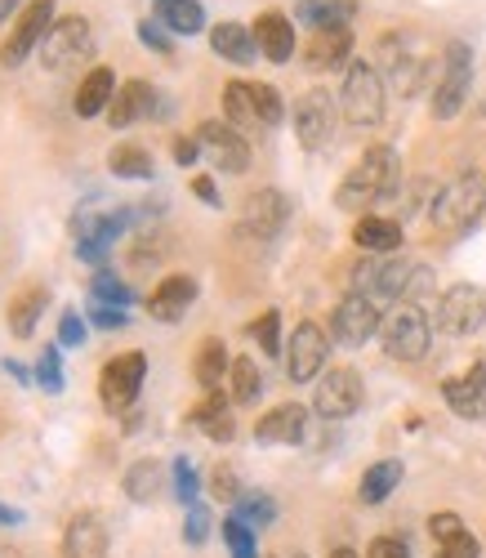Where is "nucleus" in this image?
<instances>
[{"label":"nucleus","mask_w":486,"mask_h":558,"mask_svg":"<svg viewBox=\"0 0 486 558\" xmlns=\"http://www.w3.org/2000/svg\"><path fill=\"white\" fill-rule=\"evenodd\" d=\"M50 27H54V0H27V10L19 14L10 40L0 45V63H5V68H23L27 54L40 50V40L50 36Z\"/></svg>","instance_id":"nucleus-8"},{"label":"nucleus","mask_w":486,"mask_h":558,"mask_svg":"<svg viewBox=\"0 0 486 558\" xmlns=\"http://www.w3.org/2000/svg\"><path fill=\"white\" fill-rule=\"evenodd\" d=\"M455 532H464L460 514H433V519H428V536H433V541H442V536H455Z\"/></svg>","instance_id":"nucleus-51"},{"label":"nucleus","mask_w":486,"mask_h":558,"mask_svg":"<svg viewBox=\"0 0 486 558\" xmlns=\"http://www.w3.org/2000/svg\"><path fill=\"white\" fill-rule=\"evenodd\" d=\"M477 112H482V117H486V99H482V108H477Z\"/></svg>","instance_id":"nucleus-59"},{"label":"nucleus","mask_w":486,"mask_h":558,"mask_svg":"<svg viewBox=\"0 0 486 558\" xmlns=\"http://www.w3.org/2000/svg\"><path fill=\"white\" fill-rule=\"evenodd\" d=\"M197 157H202V138H192V134L174 138V161H179V166H192Z\"/></svg>","instance_id":"nucleus-52"},{"label":"nucleus","mask_w":486,"mask_h":558,"mask_svg":"<svg viewBox=\"0 0 486 558\" xmlns=\"http://www.w3.org/2000/svg\"><path fill=\"white\" fill-rule=\"evenodd\" d=\"M138 40L148 45V50H157V54H170L174 50V40H170V32H166L161 19H143L138 23Z\"/></svg>","instance_id":"nucleus-45"},{"label":"nucleus","mask_w":486,"mask_h":558,"mask_svg":"<svg viewBox=\"0 0 486 558\" xmlns=\"http://www.w3.org/2000/svg\"><path fill=\"white\" fill-rule=\"evenodd\" d=\"M255 89V108H259V121H264V130H272V125H281V117H285V104H281V95L272 85H251Z\"/></svg>","instance_id":"nucleus-42"},{"label":"nucleus","mask_w":486,"mask_h":558,"mask_svg":"<svg viewBox=\"0 0 486 558\" xmlns=\"http://www.w3.org/2000/svg\"><path fill=\"white\" fill-rule=\"evenodd\" d=\"M437 545V558H477V541L469 532H455V536H442V541H433Z\"/></svg>","instance_id":"nucleus-46"},{"label":"nucleus","mask_w":486,"mask_h":558,"mask_svg":"<svg viewBox=\"0 0 486 558\" xmlns=\"http://www.w3.org/2000/svg\"><path fill=\"white\" fill-rule=\"evenodd\" d=\"M236 519L246 523V527H268L277 519V505L264 496V492H241L236 500Z\"/></svg>","instance_id":"nucleus-38"},{"label":"nucleus","mask_w":486,"mask_h":558,"mask_svg":"<svg viewBox=\"0 0 486 558\" xmlns=\"http://www.w3.org/2000/svg\"><path fill=\"white\" fill-rule=\"evenodd\" d=\"M326 353H330V340L317 322H300L295 331H290V344H285V376L295 385H308L321 376L326 366Z\"/></svg>","instance_id":"nucleus-9"},{"label":"nucleus","mask_w":486,"mask_h":558,"mask_svg":"<svg viewBox=\"0 0 486 558\" xmlns=\"http://www.w3.org/2000/svg\"><path fill=\"white\" fill-rule=\"evenodd\" d=\"M210 50L219 54V59H228V63H255V54H259V45H255V27H246V23H219V27H210Z\"/></svg>","instance_id":"nucleus-24"},{"label":"nucleus","mask_w":486,"mask_h":558,"mask_svg":"<svg viewBox=\"0 0 486 558\" xmlns=\"http://www.w3.org/2000/svg\"><path fill=\"white\" fill-rule=\"evenodd\" d=\"M14 10H19V0H0V23H5Z\"/></svg>","instance_id":"nucleus-56"},{"label":"nucleus","mask_w":486,"mask_h":558,"mask_svg":"<svg viewBox=\"0 0 486 558\" xmlns=\"http://www.w3.org/2000/svg\"><path fill=\"white\" fill-rule=\"evenodd\" d=\"M379 340H384V353L393 362H420L428 353V340H433V327L420 304H398L393 313L384 317L379 327Z\"/></svg>","instance_id":"nucleus-3"},{"label":"nucleus","mask_w":486,"mask_h":558,"mask_svg":"<svg viewBox=\"0 0 486 558\" xmlns=\"http://www.w3.org/2000/svg\"><path fill=\"white\" fill-rule=\"evenodd\" d=\"M339 108L353 125H379L384 121V76L375 63H349L344 89H339Z\"/></svg>","instance_id":"nucleus-4"},{"label":"nucleus","mask_w":486,"mask_h":558,"mask_svg":"<svg viewBox=\"0 0 486 558\" xmlns=\"http://www.w3.org/2000/svg\"><path fill=\"white\" fill-rule=\"evenodd\" d=\"M295 134L308 153L330 144V134H335V95L330 89H308V95L295 104Z\"/></svg>","instance_id":"nucleus-14"},{"label":"nucleus","mask_w":486,"mask_h":558,"mask_svg":"<svg viewBox=\"0 0 486 558\" xmlns=\"http://www.w3.org/2000/svg\"><path fill=\"white\" fill-rule=\"evenodd\" d=\"M89 322H94L99 331H121L130 317H125V308H117V304H99V300H89Z\"/></svg>","instance_id":"nucleus-47"},{"label":"nucleus","mask_w":486,"mask_h":558,"mask_svg":"<svg viewBox=\"0 0 486 558\" xmlns=\"http://www.w3.org/2000/svg\"><path fill=\"white\" fill-rule=\"evenodd\" d=\"M210 492H215L223 505H236L246 487H241V478H236L232 464H215V474H210Z\"/></svg>","instance_id":"nucleus-43"},{"label":"nucleus","mask_w":486,"mask_h":558,"mask_svg":"<svg viewBox=\"0 0 486 558\" xmlns=\"http://www.w3.org/2000/svg\"><path fill=\"white\" fill-rule=\"evenodd\" d=\"M398 189H402V161H398V153L388 148V144H375V148L344 174V183L335 189V206L362 215V210L388 202Z\"/></svg>","instance_id":"nucleus-1"},{"label":"nucleus","mask_w":486,"mask_h":558,"mask_svg":"<svg viewBox=\"0 0 486 558\" xmlns=\"http://www.w3.org/2000/svg\"><path fill=\"white\" fill-rule=\"evenodd\" d=\"M384 327V317H379V304L375 300H366V295H344L335 304V313H330V336L339 340V344H349V349H357V344H366L375 331Z\"/></svg>","instance_id":"nucleus-11"},{"label":"nucleus","mask_w":486,"mask_h":558,"mask_svg":"<svg viewBox=\"0 0 486 558\" xmlns=\"http://www.w3.org/2000/svg\"><path fill=\"white\" fill-rule=\"evenodd\" d=\"M32 380H36L45 393H63V349H59V344L40 349L36 371H32Z\"/></svg>","instance_id":"nucleus-37"},{"label":"nucleus","mask_w":486,"mask_h":558,"mask_svg":"<svg viewBox=\"0 0 486 558\" xmlns=\"http://www.w3.org/2000/svg\"><path fill=\"white\" fill-rule=\"evenodd\" d=\"M442 398L455 415H464V421H482L486 415V362H473L464 376L442 380Z\"/></svg>","instance_id":"nucleus-16"},{"label":"nucleus","mask_w":486,"mask_h":558,"mask_svg":"<svg viewBox=\"0 0 486 558\" xmlns=\"http://www.w3.org/2000/svg\"><path fill=\"white\" fill-rule=\"evenodd\" d=\"M304 434H308V411H304L300 402H281V407H272L264 421L255 425V442H264V447L304 442Z\"/></svg>","instance_id":"nucleus-17"},{"label":"nucleus","mask_w":486,"mask_h":558,"mask_svg":"<svg viewBox=\"0 0 486 558\" xmlns=\"http://www.w3.org/2000/svg\"><path fill=\"white\" fill-rule=\"evenodd\" d=\"M94 54V32H89V19L81 14H68L50 27V36L40 40V63L50 72H63L72 63H85Z\"/></svg>","instance_id":"nucleus-6"},{"label":"nucleus","mask_w":486,"mask_h":558,"mask_svg":"<svg viewBox=\"0 0 486 558\" xmlns=\"http://www.w3.org/2000/svg\"><path fill=\"white\" fill-rule=\"evenodd\" d=\"M433 322H437V331H442V336H473V331H482V322H486V291L469 287V282L442 291Z\"/></svg>","instance_id":"nucleus-7"},{"label":"nucleus","mask_w":486,"mask_h":558,"mask_svg":"<svg viewBox=\"0 0 486 558\" xmlns=\"http://www.w3.org/2000/svg\"><path fill=\"white\" fill-rule=\"evenodd\" d=\"M161 108H157V89L148 85V81H125L121 89H117V99H112V108H108V121L117 125V130H125V125H134L138 117H157Z\"/></svg>","instance_id":"nucleus-22"},{"label":"nucleus","mask_w":486,"mask_h":558,"mask_svg":"<svg viewBox=\"0 0 486 558\" xmlns=\"http://www.w3.org/2000/svg\"><path fill=\"white\" fill-rule=\"evenodd\" d=\"M228 380H232V402H236V407H251V402L264 393V376H259L255 357H236L232 371H228Z\"/></svg>","instance_id":"nucleus-35"},{"label":"nucleus","mask_w":486,"mask_h":558,"mask_svg":"<svg viewBox=\"0 0 486 558\" xmlns=\"http://www.w3.org/2000/svg\"><path fill=\"white\" fill-rule=\"evenodd\" d=\"M469 85H473V50L464 40H451L447 63H442V81L433 89V117L437 121L460 117V108L469 104Z\"/></svg>","instance_id":"nucleus-5"},{"label":"nucleus","mask_w":486,"mask_h":558,"mask_svg":"<svg viewBox=\"0 0 486 558\" xmlns=\"http://www.w3.org/2000/svg\"><path fill=\"white\" fill-rule=\"evenodd\" d=\"M379 59H384V72L388 81H393L398 95H415V89L424 85V59L411 54V40L406 36H384L379 40Z\"/></svg>","instance_id":"nucleus-15"},{"label":"nucleus","mask_w":486,"mask_h":558,"mask_svg":"<svg viewBox=\"0 0 486 558\" xmlns=\"http://www.w3.org/2000/svg\"><path fill=\"white\" fill-rule=\"evenodd\" d=\"M251 336L259 340V349H264L268 357H277V353H281V313L268 308V313L255 322V327H251Z\"/></svg>","instance_id":"nucleus-41"},{"label":"nucleus","mask_w":486,"mask_h":558,"mask_svg":"<svg viewBox=\"0 0 486 558\" xmlns=\"http://www.w3.org/2000/svg\"><path fill=\"white\" fill-rule=\"evenodd\" d=\"M366 558H411V549H406V541H398V536H379V541H370Z\"/></svg>","instance_id":"nucleus-50"},{"label":"nucleus","mask_w":486,"mask_h":558,"mask_svg":"<svg viewBox=\"0 0 486 558\" xmlns=\"http://www.w3.org/2000/svg\"><path fill=\"white\" fill-rule=\"evenodd\" d=\"M197 470H192V460L187 456H179L174 460V496L183 500V505H197Z\"/></svg>","instance_id":"nucleus-44"},{"label":"nucleus","mask_w":486,"mask_h":558,"mask_svg":"<svg viewBox=\"0 0 486 558\" xmlns=\"http://www.w3.org/2000/svg\"><path fill=\"white\" fill-rule=\"evenodd\" d=\"M223 541H228V554H232V558H259V554H255V527H246L236 514L223 523Z\"/></svg>","instance_id":"nucleus-40"},{"label":"nucleus","mask_w":486,"mask_h":558,"mask_svg":"<svg viewBox=\"0 0 486 558\" xmlns=\"http://www.w3.org/2000/svg\"><path fill=\"white\" fill-rule=\"evenodd\" d=\"M255 45H259V54H264L268 63H290V54H295V27H290L285 14L268 10V14H259V23H255Z\"/></svg>","instance_id":"nucleus-23"},{"label":"nucleus","mask_w":486,"mask_h":558,"mask_svg":"<svg viewBox=\"0 0 486 558\" xmlns=\"http://www.w3.org/2000/svg\"><path fill=\"white\" fill-rule=\"evenodd\" d=\"M192 425H197L210 442H232V434H236V421H232V407H228V398L215 389V393H206V402L202 407H192Z\"/></svg>","instance_id":"nucleus-26"},{"label":"nucleus","mask_w":486,"mask_h":558,"mask_svg":"<svg viewBox=\"0 0 486 558\" xmlns=\"http://www.w3.org/2000/svg\"><path fill=\"white\" fill-rule=\"evenodd\" d=\"M121 487H125L130 500L148 505V500L161 492V464H157V460H138V464H130V474H125Z\"/></svg>","instance_id":"nucleus-36"},{"label":"nucleus","mask_w":486,"mask_h":558,"mask_svg":"<svg viewBox=\"0 0 486 558\" xmlns=\"http://www.w3.org/2000/svg\"><path fill=\"white\" fill-rule=\"evenodd\" d=\"M157 19L174 36H197L206 27V10L197 5V0H157Z\"/></svg>","instance_id":"nucleus-33"},{"label":"nucleus","mask_w":486,"mask_h":558,"mask_svg":"<svg viewBox=\"0 0 486 558\" xmlns=\"http://www.w3.org/2000/svg\"><path fill=\"white\" fill-rule=\"evenodd\" d=\"M353 242L370 255H393L402 246V223L398 219H384V215H362L353 228Z\"/></svg>","instance_id":"nucleus-25"},{"label":"nucleus","mask_w":486,"mask_h":558,"mask_svg":"<svg viewBox=\"0 0 486 558\" xmlns=\"http://www.w3.org/2000/svg\"><path fill=\"white\" fill-rule=\"evenodd\" d=\"M0 523H23V514H19V509H10V505H0Z\"/></svg>","instance_id":"nucleus-55"},{"label":"nucleus","mask_w":486,"mask_h":558,"mask_svg":"<svg viewBox=\"0 0 486 558\" xmlns=\"http://www.w3.org/2000/svg\"><path fill=\"white\" fill-rule=\"evenodd\" d=\"M482 210H486V179L473 174V170L460 174V179H451L447 189H437L433 202H428L433 228L447 232V238H464V232H473L477 219H482Z\"/></svg>","instance_id":"nucleus-2"},{"label":"nucleus","mask_w":486,"mask_h":558,"mask_svg":"<svg viewBox=\"0 0 486 558\" xmlns=\"http://www.w3.org/2000/svg\"><path fill=\"white\" fill-rule=\"evenodd\" d=\"M81 340H85V317L76 308H68L59 317V349H81Z\"/></svg>","instance_id":"nucleus-48"},{"label":"nucleus","mask_w":486,"mask_h":558,"mask_svg":"<svg viewBox=\"0 0 486 558\" xmlns=\"http://www.w3.org/2000/svg\"><path fill=\"white\" fill-rule=\"evenodd\" d=\"M143 376H148V357L143 353H121L104 366V376H99V398L108 411H125L134 407L138 389H143Z\"/></svg>","instance_id":"nucleus-12"},{"label":"nucleus","mask_w":486,"mask_h":558,"mask_svg":"<svg viewBox=\"0 0 486 558\" xmlns=\"http://www.w3.org/2000/svg\"><path fill=\"white\" fill-rule=\"evenodd\" d=\"M89 291H94V300H99V304H117V308H130V304H134V291L121 282L117 272H108V268H99V272H94Z\"/></svg>","instance_id":"nucleus-39"},{"label":"nucleus","mask_w":486,"mask_h":558,"mask_svg":"<svg viewBox=\"0 0 486 558\" xmlns=\"http://www.w3.org/2000/svg\"><path fill=\"white\" fill-rule=\"evenodd\" d=\"M192 300H197V277H192V272H170V277H161V282H157V291L148 295V313L157 322H179L192 308Z\"/></svg>","instance_id":"nucleus-19"},{"label":"nucleus","mask_w":486,"mask_h":558,"mask_svg":"<svg viewBox=\"0 0 486 558\" xmlns=\"http://www.w3.org/2000/svg\"><path fill=\"white\" fill-rule=\"evenodd\" d=\"M63 558H108V527L99 514H76L63 532Z\"/></svg>","instance_id":"nucleus-21"},{"label":"nucleus","mask_w":486,"mask_h":558,"mask_svg":"<svg viewBox=\"0 0 486 558\" xmlns=\"http://www.w3.org/2000/svg\"><path fill=\"white\" fill-rule=\"evenodd\" d=\"M290 558H308V554H290Z\"/></svg>","instance_id":"nucleus-60"},{"label":"nucleus","mask_w":486,"mask_h":558,"mask_svg":"<svg viewBox=\"0 0 486 558\" xmlns=\"http://www.w3.org/2000/svg\"><path fill=\"white\" fill-rule=\"evenodd\" d=\"M112 99H117V76H112V68H94V72L81 81L72 108H76V117H99V112L112 108Z\"/></svg>","instance_id":"nucleus-27"},{"label":"nucleus","mask_w":486,"mask_h":558,"mask_svg":"<svg viewBox=\"0 0 486 558\" xmlns=\"http://www.w3.org/2000/svg\"><path fill=\"white\" fill-rule=\"evenodd\" d=\"M197 138H202V153L210 157L215 170H223V174H246V166H251V144H246V134H241L236 125H228V121H202Z\"/></svg>","instance_id":"nucleus-10"},{"label":"nucleus","mask_w":486,"mask_h":558,"mask_svg":"<svg viewBox=\"0 0 486 558\" xmlns=\"http://www.w3.org/2000/svg\"><path fill=\"white\" fill-rule=\"evenodd\" d=\"M192 193H197L206 206H219V189H215V179H206V174H202V179H192Z\"/></svg>","instance_id":"nucleus-53"},{"label":"nucleus","mask_w":486,"mask_h":558,"mask_svg":"<svg viewBox=\"0 0 486 558\" xmlns=\"http://www.w3.org/2000/svg\"><path fill=\"white\" fill-rule=\"evenodd\" d=\"M353 54V27H321L308 36L304 45V63L313 72H330V68H344Z\"/></svg>","instance_id":"nucleus-20"},{"label":"nucleus","mask_w":486,"mask_h":558,"mask_svg":"<svg viewBox=\"0 0 486 558\" xmlns=\"http://www.w3.org/2000/svg\"><path fill=\"white\" fill-rule=\"evenodd\" d=\"M108 170L121 179H153V153L143 144H117L108 153Z\"/></svg>","instance_id":"nucleus-34"},{"label":"nucleus","mask_w":486,"mask_h":558,"mask_svg":"<svg viewBox=\"0 0 486 558\" xmlns=\"http://www.w3.org/2000/svg\"><path fill=\"white\" fill-rule=\"evenodd\" d=\"M330 558H357V554H353V549H349V545H339V549H335V554H330Z\"/></svg>","instance_id":"nucleus-57"},{"label":"nucleus","mask_w":486,"mask_h":558,"mask_svg":"<svg viewBox=\"0 0 486 558\" xmlns=\"http://www.w3.org/2000/svg\"><path fill=\"white\" fill-rule=\"evenodd\" d=\"M228 344L223 340H202V349H197V362H192V376H197V385L206 389V393H215L219 385H223V376H228Z\"/></svg>","instance_id":"nucleus-32"},{"label":"nucleus","mask_w":486,"mask_h":558,"mask_svg":"<svg viewBox=\"0 0 486 558\" xmlns=\"http://www.w3.org/2000/svg\"><path fill=\"white\" fill-rule=\"evenodd\" d=\"M223 112H228V125H236V130H264L251 81H228L223 85Z\"/></svg>","instance_id":"nucleus-30"},{"label":"nucleus","mask_w":486,"mask_h":558,"mask_svg":"<svg viewBox=\"0 0 486 558\" xmlns=\"http://www.w3.org/2000/svg\"><path fill=\"white\" fill-rule=\"evenodd\" d=\"M402 460H379V464H370V470L362 474V483H357V500L362 505H384L388 496L398 492V483H402Z\"/></svg>","instance_id":"nucleus-28"},{"label":"nucleus","mask_w":486,"mask_h":558,"mask_svg":"<svg viewBox=\"0 0 486 558\" xmlns=\"http://www.w3.org/2000/svg\"><path fill=\"white\" fill-rule=\"evenodd\" d=\"M210 536V514L202 505H187V523H183V541L187 545H202Z\"/></svg>","instance_id":"nucleus-49"},{"label":"nucleus","mask_w":486,"mask_h":558,"mask_svg":"<svg viewBox=\"0 0 486 558\" xmlns=\"http://www.w3.org/2000/svg\"><path fill=\"white\" fill-rule=\"evenodd\" d=\"M45 304H50V287H27V291H19V295L10 300V331H14L19 340H27V336L36 331Z\"/></svg>","instance_id":"nucleus-31"},{"label":"nucleus","mask_w":486,"mask_h":558,"mask_svg":"<svg viewBox=\"0 0 486 558\" xmlns=\"http://www.w3.org/2000/svg\"><path fill=\"white\" fill-rule=\"evenodd\" d=\"M313 407H317V415H326V421H349V415L362 407V376L353 366L326 371L317 393H313Z\"/></svg>","instance_id":"nucleus-13"},{"label":"nucleus","mask_w":486,"mask_h":558,"mask_svg":"<svg viewBox=\"0 0 486 558\" xmlns=\"http://www.w3.org/2000/svg\"><path fill=\"white\" fill-rule=\"evenodd\" d=\"M0 558H27L23 549H0Z\"/></svg>","instance_id":"nucleus-58"},{"label":"nucleus","mask_w":486,"mask_h":558,"mask_svg":"<svg viewBox=\"0 0 486 558\" xmlns=\"http://www.w3.org/2000/svg\"><path fill=\"white\" fill-rule=\"evenodd\" d=\"M5 371H10V376H14V380L32 385V376H27V366H23V362H14V357H10V362H5Z\"/></svg>","instance_id":"nucleus-54"},{"label":"nucleus","mask_w":486,"mask_h":558,"mask_svg":"<svg viewBox=\"0 0 486 558\" xmlns=\"http://www.w3.org/2000/svg\"><path fill=\"white\" fill-rule=\"evenodd\" d=\"M353 14H357L353 0H300V5H295V19L304 27H313V32H321V27H349Z\"/></svg>","instance_id":"nucleus-29"},{"label":"nucleus","mask_w":486,"mask_h":558,"mask_svg":"<svg viewBox=\"0 0 486 558\" xmlns=\"http://www.w3.org/2000/svg\"><path fill=\"white\" fill-rule=\"evenodd\" d=\"M285 219H290V202H285L277 189H264V193H255V197L246 202L241 228H246L251 238H259V242H272L277 232L285 228Z\"/></svg>","instance_id":"nucleus-18"}]
</instances>
